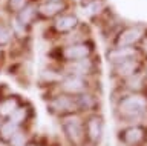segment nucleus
Here are the masks:
<instances>
[{
  "label": "nucleus",
  "instance_id": "obj_1",
  "mask_svg": "<svg viewBox=\"0 0 147 146\" xmlns=\"http://www.w3.org/2000/svg\"><path fill=\"white\" fill-rule=\"evenodd\" d=\"M115 115L123 125L144 123L147 118V94L123 92L115 102Z\"/></svg>",
  "mask_w": 147,
  "mask_h": 146
},
{
  "label": "nucleus",
  "instance_id": "obj_2",
  "mask_svg": "<svg viewBox=\"0 0 147 146\" xmlns=\"http://www.w3.org/2000/svg\"><path fill=\"white\" fill-rule=\"evenodd\" d=\"M61 129L64 132V137L72 146H83L86 143L84 120L78 114L61 117Z\"/></svg>",
  "mask_w": 147,
  "mask_h": 146
},
{
  "label": "nucleus",
  "instance_id": "obj_3",
  "mask_svg": "<svg viewBox=\"0 0 147 146\" xmlns=\"http://www.w3.org/2000/svg\"><path fill=\"white\" fill-rule=\"evenodd\" d=\"M117 137L119 146H147V125L146 123L123 125Z\"/></svg>",
  "mask_w": 147,
  "mask_h": 146
},
{
  "label": "nucleus",
  "instance_id": "obj_4",
  "mask_svg": "<svg viewBox=\"0 0 147 146\" xmlns=\"http://www.w3.org/2000/svg\"><path fill=\"white\" fill-rule=\"evenodd\" d=\"M48 109L55 115H61V117L71 115V114H78L75 95H67L63 92L54 95L48 103Z\"/></svg>",
  "mask_w": 147,
  "mask_h": 146
},
{
  "label": "nucleus",
  "instance_id": "obj_5",
  "mask_svg": "<svg viewBox=\"0 0 147 146\" xmlns=\"http://www.w3.org/2000/svg\"><path fill=\"white\" fill-rule=\"evenodd\" d=\"M84 129H86V143H90L94 146H98L104 135V118L101 114L94 112L89 114L84 120Z\"/></svg>",
  "mask_w": 147,
  "mask_h": 146
},
{
  "label": "nucleus",
  "instance_id": "obj_6",
  "mask_svg": "<svg viewBox=\"0 0 147 146\" xmlns=\"http://www.w3.org/2000/svg\"><path fill=\"white\" fill-rule=\"evenodd\" d=\"M58 89L63 94L67 95H78L83 92L90 91L89 86V79L86 77H80V75H66L58 81Z\"/></svg>",
  "mask_w": 147,
  "mask_h": 146
},
{
  "label": "nucleus",
  "instance_id": "obj_7",
  "mask_svg": "<svg viewBox=\"0 0 147 146\" xmlns=\"http://www.w3.org/2000/svg\"><path fill=\"white\" fill-rule=\"evenodd\" d=\"M92 52H94L92 43L75 42V43L67 45V46L61 51V56L67 63H72V62H78V60H84V58H90Z\"/></svg>",
  "mask_w": 147,
  "mask_h": 146
},
{
  "label": "nucleus",
  "instance_id": "obj_8",
  "mask_svg": "<svg viewBox=\"0 0 147 146\" xmlns=\"http://www.w3.org/2000/svg\"><path fill=\"white\" fill-rule=\"evenodd\" d=\"M144 31L140 26H126L121 29L115 39V46L119 48H135L140 42L144 40Z\"/></svg>",
  "mask_w": 147,
  "mask_h": 146
},
{
  "label": "nucleus",
  "instance_id": "obj_9",
  "mask_svg": "<svg viewBox=\"0 0 147 146\" xmlns=\"http://www.w3.org/2000/svg\"><path fill=\"white\" fill-rule=\"evenodd\" d=\"M141 68H142V63L140 62L138 57L136 58H129V60H124L121 63L112 65V75L121 83V81L129 79L130 75L136 74L138 71H141Z\"/></svg>",
  "mask_w": 147,
  "mask_h": 146
},
{
  "label": "nucleus",
  "instance_id": "obj_10",
  "mask_svg": "<svg viewBox=\"0 0 147 146\" xmlns=\"http://www.w3.org/2000/svg\"><path fill=\"white\" fill-rule=\"evenodd\" d=\"M95 71V62L90 58H84V60H78L67 63V74L69 75H80V77H89L94 74Z\"/></svg>",
  "mask_w": 147,
  "mask_h": 146
},
{
  "label": "nucleus",
  "instance_id": "obj_11",
  "mask_svg": "<svg viewBox=\"0 0 147 146\" xmlns=\"http://www.w3.org/2000/svg\"><path fill=\"white\" fill-rule=\"evenodd\" d=\"M106 57L110 65H117L129 58H136L138 57V51L136 48H119V46H113L106 52Z\"/></svg>",
  "mask_w": 147,
  "mask_h": 146
},
{
  "label": "nucleus",
  "instance_id": "obj_12",
  "mask_svg": "<svg viewBox=\"0 0 147 146\" xmlns=\"http://www.w3.org/2000/svg\"><path fill=\"white\" fill-rule=\"evenodd\" d=\"M75 100H77L78 112H87V115H89V114L96 112L98 98H96V95L92 92V91H87V92H83V94L75 95Z\"/></svg>",
  "mask_w": 147,
  "mask_h": 146
},
{
  "label": "nucleus",
  "instance_id": "obj_13",
  "mask_svg": "<svg viewBox=\"0 0 147 146\" xmlns=\"http://www.w3.org/2000/svg\"><path fill=\"white\" fill-rule=\"evenodd\" d=\"M66 8L63 2H48L46 0L45 3L37 8V12L41 16V17H46V19H51V17H55L58 16L60 12H63V10Z\"/></svg>",
  "mask_w": 147,
  "mask_h": 146
},
{
  "label": "nucleus",
  "instance_id": "obj_14",
  "mask_svg": "<svg viewBox=\"0 0 147 146\" xmlns=\"http://www.w3.org/2000/svg\"><path fill=\"white\" fill-rule=\"evenodd\" d=\"M77 26H78V19L72 14L60 16L54 23V28H55V31H58V33H69V31L75 29Z\"/></svg>",
  "mask_w": 147,
  "mask_h": 146
},
{
  "label": "nucleus",
  "instance_id": "obj_15",
  "mask_svg": "<svg viewBox=\"0 0 147 146\" xmlns=\"http://www.w3.org/2000/svg\"><path fill=\"white\" fill-rule=\"evenodd\" d=\"M35 16H37V10H35V8L32 5H26L22 11L17 12V23L25 29L28 25H31V22L34 20Z\"/></svg>",
  "mask_w": 147,
  "mask_h": 146
},
{
  "label": "nucleus",
  "instance_id": "obj_16",
  "mask_svg": "<svg viewBox=\"0 0 147 146\" xmlns=\"http://www.w3.org/2000/svg\"><path fill=\"white\" fill-rule=\"evenodd\" d=\"M20 128H22L20 125H17V123H14L12 120H9V118H8V120L3 122L2 126H0V139L8 143V141L12 139V135L16 134Z\"/></svg>",
  "mask_w": 147,
  "mask_h": 146
},
{
  "label": "nucleus",
  "instance_id": "obj_17",
  "mask_svg": "<svg viewBox=\"0 0 147 146\" xmlns=\"http://www.w3.org/2000/svg\"><path fill=\"white\" fill-rule=\"evenodd\" d=\"M20 108L16 97H8L3 102H0V115L2 117H11L17 109Z\"/></svg>",
  "mask_w": 147,
  "mask_h": 146
},
{
  "label": "nucleus",
  "instance_id": "obj_18",
  "mask_svg": "<svg viewBox=\"0 0 147 146\" xmlns=\"http://www.w3.org/2000/svg\"><path fill=\"white\" fill-rule=\"evenodd\" d=\"M103 10H104L103 0H92V2H86V5H84V12L87 16H96Z\"/></svg>",
  "mask_w": 147,
  "mask_h": 146
},
{
  "label": "nucleus",
  "instance_id": "obj_19",
  "mask_svg": "<svg viewBox=\"0 0 147 146\" xmlns=\"http://www.w3.org/2000/svg\"><path fill=\"white\" fill-rule=\"evenodd\" d=\"M9 146H28V134L26 131L23 129V128H20L16 134L12 135V139L8 141Z\"/></svg>",
  "mask_w": 147,
  "mask_h": 146
},
{
  "label": "nucleus",
  "instance_id": "obj_20",
  "mask_svg": "<svg viewBox=\"0 0 147 146\" xmlns=\"http://www.w3.org/2000/svg\"><path fill=\"white\" fill-rule=\"evenodd\" d=\"M11 39H12L11 29H9L8 26L3 23V22H0V46L8 45L9 42H11Z\"/></svg>",
  "mask_w": 147,
  "mask_h": 146
},
{
  "label": "nucleus",
  "instance_id": "obj_21",
  "mask_svg": "<svg viewBox=\"0 0 147 146\" xmlns=\"http://www.w3.org/2000/svg\"><path fill=\"white\" fill-rule=\"evenodd\" d=\"M26 6V0H8V8L11 12H18Z\"/></svg>",
  "mask_w": 147,
  "mask_h": 146
},
{
  "label": "nucleus",
  "instance_id": "obj_22",
  "mask_svg": "<svg viewBox=\"0 0 147 146\" xmlns=\"http://www.w3.org/2000/svg\"><path fill=\"white\" fill-rule=\"evenodd\" d=\"M83 146H94V145H90V143H84Z\"/></svg>",
  "mask_w": 147,
  "mask_h": 146
},
{
  "label": "nucleus",
  "instance_id": "obj_23",
  "mask_svg": "<svg viewBox=\"0 0 147 146\" xmlns=\"http://www.w3.org/2000/svg\"><path fill=\"white\" fill-rule=\"evenodd\" d=\"M48 2H61V0H48Z\"/></svg>",
  "mask_w": 147,
  "mask_h": 146
},
{
  "label": "nucleus",
  "instance_id": "obj_24",
  "mask_svg": "<svg viewBox=\"0 0 147 146\" xmlns=\"http://www.w3.org/2000/svg\"><path fill=\"white\" fill-rule=\"evenodd\" d=\"M2 123H3V122H2V115H0V126H2Z\"/></svg>",
  "mask_w": 147,
  "mask_h": 146
},
{
  "label": "nucleus",
  "instance_id": "obj_25",
  "mask_svg": "<svg viewBox=\"0 0 147 146\" xmlns=\"http://www.w3.org/2000/svg\"><path fill=\"white\" fill-rule=\"evenodd\" d=\"M86 2H92V0H86Z\"/></svg>",
  "mask_w": 147,
  "mask_h": 146
}]
</instances>
